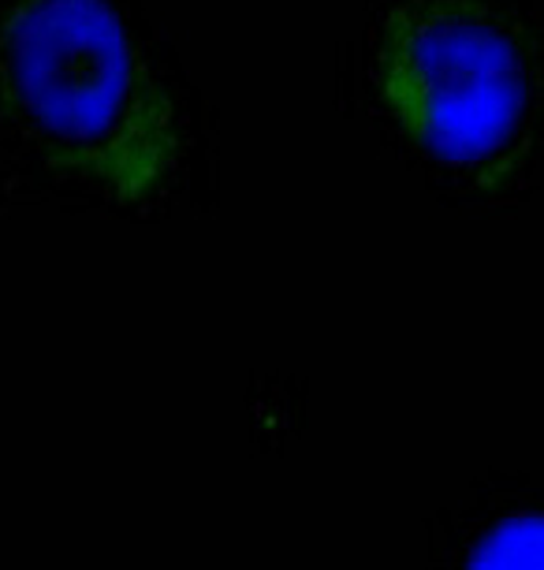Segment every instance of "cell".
Masks as SVG:
<instances>
[{"mask_svg":"<svg viewBox=\"0 0 544 570\" xmlns=\"http://www.w3.org/2000/svg\"><path fill=\"white\" fill-rule=\"evenodd\" d=\"M0 79L30 138L60 165L138 190L165 168V131L112 0H16Z\"/></svg>","mask_w":544,"mask_h":570,"instance_id":"1","label":"cell"},{"mask_svg":"<svg viewBox=\"0 0 544 570\" xmlns=\"http://www.w3.org/2000/svg\"><path fill=\"white\" fill-rule=\"evenodd\" d=\"M377 75L403 131L444 165L500 157L526 120L530 82L515 41L493 16L455 0L392 19Z\"/></svg>","mask_w":544,"mask_h":570,"instance_id":"2","label":"cell"},{"mask_svg":"<svg viewBox=\"0 0 544 570\" xmlns=\"http://www.w3.org/2000/svg\"><path fill=\"white\" fill-rule=\"evenodd\" d=\"M471 570H544V514L496 522L471 556Z\"/></svg>","mask_w":544,"mask_h":570,"instance_id":"3","label":"cell"}]
</instances>
